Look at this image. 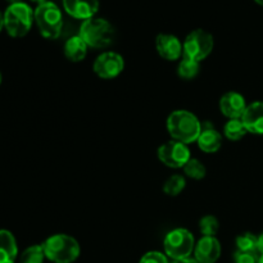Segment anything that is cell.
<instances>
[{
  "label": "cell",
  "instance_id": "1",
  "mask_svg": "<svg viewBox=\"0 0 263 263\" xmlns=\"http://www.w3.org/2000/svg\"><path fill=\"white\" fill-rule=\"evenodd\" d=\"M167 130L174 140L187 145L198 140L202 133V122L189 110H174L167 118Z\"/></svg>",
  "mask_w": 263,
  "mask_h": 263
},
{
  "label": "cell",
  "instance_id": "2",
  "mask_svg": "<svg viewBox=\"0 0 263 263\" xmlns=\"http://www.w3.org/2000/svg\"><path fill=\"white\" fill-rule=\"evenodd\" d=\"M79 36L89 48L104 49L112 45L115 41L116 30L105 18L92 17L81 23Z\"/></svg>",
  "mask_w": 263,
  "mask_h": 263
},
{
  "label": "cell",
  "instance_id": "3",
  "mask_svg": "<svg viewBox=\"0 0 263 263\" xmlns=\"http://www.w3.org/2000/svg\"><path fill=\"white\" fill-rule=\"evenodd\" d=\"M45 257L53 263H72L81 253L80 244L73 236L54 234L43 243Z\"/></svg>",
  "mask_w": 263,
  "mask_h": 263
},
{
  "label": "cell",
  "instance_id": "4",
  "mask_svg": "<svg viewBox=\"0 0 263 263\" xmlns=\"http://www.w3.org/2000/svg\"><path fill=\"white\" fill-rule=\"evenodd\" d=\"M35 22V10L26 3L10 4L4 12V28L12 37H23Z\"/></svg>",
  "mask_w": 263,
  "mask_h": 263
},
{
  "label": "cell",
  "instance_id": "5",
  "mask_svg": "<svg viewBox=\"0 0 263 263\" xmlns=\"http://www.w3.org/2000/svg\"><path fill=\"white\" fill-rule=\"evenodd\" d=\"M35 23L44 37L55 40L63 28V14L55 3L45 2L36 7Z\"/></svg>",
  "mask_w": 263,
  "mask_h": 263
},
{
  "label": "cell",
  "instance_id": "6",
  "mask_svg": "<svg viewBox=\"0 0 263 263\" xmlns=\"http://www.w3.org/2000/svg\"><path fill=\"white\" fill-rule=\"evenodd\" d=\"M163 248L164 254L172 261L190 258L195 249L194 235L187 229H174L164 238Z\"/></svg>",
  "mask_w": 263,
  "mask_h": 263
},
{
  "label": "cell",
  "instance_id": "7",
  "mask_svg": "<svg viewBox=\"0 0 263 263\" xmlns=\"http://www.w3.org/2000/svg\"><path fill=\"white\" fill-rule=\"evenodd\" d=\"M215 39L208 31L197 28L193 30L184 40V57L193 61L202 62L212 53Z\"/></svg>",
  "mask_w": 263,
  "mask_h": 263
},
{
  "label": "cell",
  "instance_id": "8",
  "mask_svg": "<svg viewBox=\"0 0 263 263\" xmlns=\"http://www.w3.org/2000/svg\"><path fill=\"white\" fill-rule=\"evenodd\" d=\"M192 158L186 144L176 140H170L158 148V159L170 168H184Z\"/></svg>",
  "mask_w": 263,
  "mask_h": 263
},
{
  "label": "cell",
  "instance_id": "9",
  "mask_svg": "<svg viewBox=\"0 0 263 263\" xmlns=\"http://www.w3.org/2000/svg\"><path fill=\"white\" fill-rule=\"evenodd\" d=\"M92 69L100 79H115L125 69V59L116 51H104L95 59Z\"/></svg>",
  "mask_w": 263,
  "mask_h": 263
},
{
  "label": "cell",
  "instance_id": "10",
  "mask_svg": "<svg viewBox=\"0 0 263 263\" xmlns=\"http://www.w3.org/2000/svg\"><path fill=\"white\" fill-rule=\"evenodd\" d=\"M156 48L159 55L166 61H177L184 57V44L171 33H159L156 39Z\"/></svg>",
  "mask_w": 263,
  "mask_h": 263
},
{
  "label": "cell",
  "instance_id": "11",
  "mask_svg": "<svg viewBox=\"0 0 263 263\" xmlns=\"http://www.w3.org/2000/svg\"><path fill=\"white\" fill-rule=\"evenodd\" d=\"M221 256V244L216 236H202L195 244L194 257L199 263H216Z\"/></svg>",
  "mask_w": 263,
  "mask_h": 263
},
{
  "label": "cell",
  "instance_id": "12",
  "mask_svg": "<svg viewBox=\"0 0 263 263\" xmlns=\"http://www.w3.org/2000/svg\"><path fill=\"white\" fill-rule=\"evenodd\" d=\"M246 99L236 91H229L220 99V110L229 120H240L247 108Z\"/></svg>",
  "mask_w": 263,
  "mask_h": 263
},
{
  "label": "cell",
  "instance_id": "13",
  "mask_svg": "<svg viewBox=\"0 0 263 263\" xmlns=\"http://www.w3.org/2000/svg\"><path fill=\"white\" fill-rule=\"evenodd\" d=\"M67 14L76 20H89L99 10V0H62Z\"/></svg>",
  "mask_w": 263,
  "mask_h": 263
},
{
  "label": "cell",
  "instance_id": "14",
  "mask_svg": "<svg viewBox=\"0 0 263 263\" xmlns=\"http://www.w3.org/2000/svg\"><path fill=\"white\" fill-rule=\"evenodd\" d=\"M198 146L204 153H216L222 145V135L215 130L210 121L202 123V133L197 140Z\"/></svg>",
  "mask_w": 263,
  "mask_h": 263
},
{
  "label": "cell",
  "instance_id": "15",
  "mask_svg": "<svg viewBox=\"0 0 263 263\" xmlns=\"http://www.w3.org/2000/svg\"><path fill=\"white\" fill-rule=\"evenodd\" d=\"M247 131L254 135H263V102H253L247 105L240 118Z\"/></svg>",
  "mask_w": 263,
  "mask_h": 263
},
{
  "label": "cell",
  "instance_id": "16",
  "mask_svg": "<svg viewBox=\"0 0 263 263\" xmlns=\"http://www.w3.org/2000/svg\"><path fill=\"white\" fill-rule=\"evenodd\" d=\"M18 247L14 235L9 230H0V263H14Z\"/></svg>",
  "mask_w": 263,
  "mask_h": 263
},
{
  "label": "cell",
  "instance_id": "17",
  "mask_svg": "<svg viewBox=\"0 0 263 263\" xmlns=\"http://www.w3.org/2000/svg\"><path fill=\"white\" fill-rule=\"evenodd\" d=\"M87 48L89 46L79 35L72 36L64 44V55L68 61L77 63V62L84 61L87 54Z\"/></svg>",
  "mask_w": 263,
  "mask_h": 263
},
{
  "label": "cell",
  "instance_id": "18",
  "mask_svg": "<svg viewBox=\"0 0 263 263\" xmlns=\"http://www.w3.org/2000/svg\"><path fill=\"white\" fill-rule=\"evenodd\" d=\"M200 71V63L193 59L182 57L180 61L179 66H177V74L184 80H192L198 76Z\"/></svg>",
  "mask_w": 263,
  "mask_h": 263
},
{
  "label": "cell",
  "instance_id": "19",
  "mask_svg": "<svg viewBox=\"0 0 263 263\" xmlns=\"http://www.w3.org/2000/svg\"><path fill=\"white\" fill-rule=\"evenodd\" d=\"M248 133L241 120H229L223 126V134L231 141H238Z\"/></svg>",
  "mask_w": 263,
  "mask_h": 263
},
{
  "label": "cell",
  "instance_id": "20",
  "mask_svg": "<svg viewBox=\"0 0 263 263\" xmlns=\"http://www.w3.org/2000/svg\"><path fill=\"white\" fill-rule=\"evenodd\" d=\"M185 186H186V180L182 175H172L163 184V192L170 197H177L181 194Z\"/></svg>",
  "mask_w": 263,
  "mask_h": 263
},
{
  "label": "cell",
  "instance_id": "21",
  "mask_svg": "<svg viewBox=\"0 0 263 263\" xmlns=\"http://www.w3.org/2000/svg\"><path fill=\"white\" fill-rule=\"evenodd\" d=\"M184 174L193 180H202L207 175V168L199 159L190 158L184 166Z\"/></svg>",
  "mask_w": 263,
  "mask_h": 263
},
{
  "label": "cell",
  "instance_id": "22",
  "mask_svg": "<svg viewBox=\"0 0 263 263\" xmlns=\"http://www.w3.org/2000/svg\"><path fill=\"white\" fill-rule=\"evenodd\" d=\"M236 248L241 252H258V236L252 233H243L236 238Z\"/></svg>",
  "mask_w": 263,
  "mask_h": 263
},
{
  "label": "cell",
  "instance_id": "23",
  "mask_svg": "<svg viewBox=\"0 0 263 263\" xmlns=\"http://www.w3.org/2000/svg\"><path fill=\"white\" fill-rule=\"evenodd\" d=\"M45 252H44L43 244L41 246H31L23 251L21 254L20 263H43L45 259Z\"/></svg>",
  "mask_w": 263,
  "mask_h": 263
},
{
  "label": "cell",
  "instance_id": "24",
  "mask_svg": "<svg viewBox=\"0 0 263 263\" xmlns=\"http://www.w3.org/2000/svg\"><path fill=\"white\" fill-rule=\"evenodd\" d=\"M220 229V222L217 218L212 215H207L200 218L199 230L203 236H215Z\"/></svg>",
  "mask_w": 263,
  "mask_h": 263
},
{
  "label": "cell",
  "instance_id": "25",
  "mask_svg": "<svg viewBox=\"0 0 263 263\" xmlns=\"http://www.w3.org/2000/svg\"><path fill=\"white\" fill-rule=\"evenodd\" d=\"M261 254L258 252H241L236 251L234 253L235 263H259Z\"/></svg>",
  "mask_w": 263,
  "mask_h": 263
},
{
  "label": "cell",
  "instance_id": "26",
  "mask_svg": "<svg viewBox=\"0 0 263 263\" xmlns=\"http://www.w3.org/2000/svg\"><path fill=\"white\" fill-rule=\"evenodd\" d=\"M139 263H170V262L164 253H162V252H158V251H152L144 254V256L140 258V262Z\"/></svg>",
  "mask_w": 263,
  "mask_h": 263
},
{
  "label": "cell",
  "instance_id": "27",
  "mask_svg": "<svg viewBox=\"0 0 263 263\" xmlns=\"http://www.w3.org/2000/svg\"><path fill=\"white\" fill-rule=\"evenodd\" d=\"M258 253L263 256V233L258 236Z\"/></svg>",
  "mask_w": 263,
  "mask_h": 263
},
{
  "label": "cell",
  "instance_id": "28",
  "mask_svg": "<svg viewBox=\"0 0 263 263\" xmlns=\"http://www.w3.org/2000/svg\"><path fill=\"white\" fill-rule=\"evenodd\" d=\"M171 263H199L195 261V258H186V259H179V261H172Z\"/></svg>",
  "mask_w": 263,
  "mask_h": 263
},
{
  "label": "cell",
  "instance_id": "29",
  "mask_svg": "<svg viewBox=\"0 0 263 263\" xmlns=\"http://www.w3.org/2000/svg\"><path fill=\"white\" fill-rule=\"evenodd\" d=\"M3 28H4V14L0 12V32H2Z\"/></svg>",
  "mask_w": 263,
  "mask_h": 263
},
{
  "label": "cell",
  "instance_id": "30",
  "mask_svg": "<svg viewBox=\"0 0 263 263\" xmlns=\"http://www.w3.org/2000/svg\"><path fill=\"white\" fill-rule=\"evenodd\" d=\"M31 2L32 3H36V4H43V3H45V2H48V0H31Z\"/></svg>",
  "mask_w": 263,
  "mask_h": 263
},
{
  "label": "cell",
  "instance_id": "31",
  "mask_svg": "<svg viewBox=\"0 0 263 263\" xmlns=\"http://www.w3.org/2000/svg\"><path fill=\"white\" fill-rule=\"evenodd\" d=\"M8 3H10V4H15V3H21L22 0H7Z\"/></svg>",
  "mask_w": 263,
  "mask_h": 263
},
{
  "label": "cell",
  "instance_id": "32",
  "mask_svg": "<svg viewBox=\"0 0 263 263\" xmlns=\"http://www.w3.org/2000/svg\"><path fill=\"white\" fill-rule=\"evenodd\" d=\"M254 2H256L257 4L261 5V7H263V0H254Z\"/></svg>",
  "mask_w": 263,
  "mask_h": 263
},
{
  "label": "cell",
  "instance_id": "33",
  "mask_svg": "<svg viewBox=\"0 0 263 263\" xmlns=\"http://www.w3.org/2000/svg\"><path fill=\"white\" fill-rule=\"evenodd\" d=\"M259 263H263V256H261V258H259Z\"/></svg>",
  "mask_w": 263,
  "mask_h": 263
},
{
  "label": "cell",
  "instance_id": "34",
  "mask_svg": "<svg viewBox=\"0 0 263 263\" xmlns=\"http://www.w3.org/2000/svg\"><path fill=\"white\" fill-rule=\"evenodd\" d=\"M0 84H2V73H0Z\"/></svg>",
  "mask_w": 263,
  "mask_h": 263
}]
</instances>
